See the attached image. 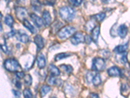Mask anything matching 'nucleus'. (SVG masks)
<instances>
[{
  "mask_svg": "<svg viewBox=\"0 0 130 98\" xmlns=\"http://www.w3.org/2000/svg\"><path fill=\"white\" fill-rule=\"evenodd\" d=\"M51 87L50 86H47V85H43L40 88V96L42 97H44L47 93L51 91Z\"/></svg>",
  "mask_w": 130,
  "mask_h": 98,
  "instance_id": "nucleus-22",
  "label": "nucleus"
},
{
  "mask_svg": "<svg viewBox=\"0 0 130 98\" xmlns=\"http://www.w3.org/2000/svg\"><path fill=\"white\" fill-rule=\"evenodd\" d=\"M89 97L90 98H99L98 94H96V93H90L89 94Z\"/></svg>",
  "mask_w": 130,
  "mask_h": 98,
  "instance_id": "nucleus-41",
  "label": "nucleus"
},
{
  "mask_svg": "<svg viewBox=\"0 0 130 98\" xmlns=\"http://www.w3.org/2000/svg\"><path fill=\"white\" fill-rule=\"evenodd\" d=\"M75 32V28L70 26H66L63 27L57 32V35L59 39H68L70 36H72Z\"/></svg>",
  "mask_w": 130,
  "mask_h": 98,
  "instance_id": "nucleus-3",
  "label": "nucleus"
},
{
  "mask_svg": "<svg viewBox=\"0 0 130 98\" xmlns=\"http://www.w3.org/2000/svg\"><path fill=\"white\" fill-rule=\"evenodd\" d=\"M55 3V0H44V4L47 5H51V6H52Z\"/></svg>",
  "mask_w": 130,
  "mask_h": 98,
  "instance_id": "nucleus-36",
  "label": "nucleus"
},
{
  "mask_svg": "<svg viewBox=\"0 0 130 98\" xmlns=\"http://www.w3.org/2000/svg\"><path fill=\"white\" fill-rule=\"evenodd\" d=\"M107 74L109 77H118L121 75V71L119 69V68L116 66H113V67H110L109 69H108Z\"/></svg>",
  "mask_w": 130,
  "mask_h": 98,
  "instance_id": "nucleus-10",
  "label": "nucleus"
},
{
  "mask_svg": "<svg viewBox=\"0 0 130 98\" xmlns=\"http://www.w3.org/2000/svg\"><path fill=\"white\" fill-rule=\"evenodd\" d=\"M48 71L50 76H52V77H58L60 75V73H61L59 68L53 64H50L49 65Z\"/></svg>",
  "mask_w": 130,
  "mask_h": 98,
  "instance_id": "nucleus-12",
  "label": "nucleus"
},
{
  "mask_svg": "<svg viewBox=\"0 0 130 98\" xmlns=\"http://www.w3.org/2000/svg\"><path fill=\"white\" fill-rule=\"evenodd\" d=\"M15 75H16V78L18 79H24V77H25V75L23 71H18L15 73Z\"/></svg>",
  "mask_w": 130,
  "mask_h": 98,
  "instance_id": "nucleus-34",
  "label": "nucleus"
},
{
  "mask_svg": "<svg viewBox=\"0 0 130 98\" xmlns=\"http://www.w3.org/2000/svg\"><path fill=\"white\" fill-rule=\"evenodd\" d=\"M3 66L8 71L10 72H18L19 71V70L22 69L21 65H20L19 62H18L16 59H7L5 60L4 63H3Z\"/></svg>",
  "mask_w": 130,
  "mask_h": 98,
  "instance_id": "nucleus-2",
  "label": "nucleus"
},
{
  "mask_svg": "<svg viewBox=\"0 0 130 98\" xmlns=\"http://www.w3.org/2000/svg\"><path fill=\"white\" fill-rule=\"evenodd\" d=\"M31 7L36 12H39L41 8V3L39 0H31Z\"/></svg>",
  "mask_w": 130,
  "mask_h": 98,
  "instance_id": "nucleus-19",
  "label": "nucleus"
},
{
  "mask_svg": "<svg viewBox=\"0 0 130 98\" xmlns=\"http://www.w3.org/2000/svg\"><path fill=\"white\" fill-rule=\"evenodd\" d=\"M16 37L17 40L23 43H27L29 41V37L28 35L23 30L18 31V32L16 33Z\"/></svg>",
  "mask_w": 130,
  "mask_h": 98,
  "instance_id": "nucleus-7",
  "label": "nucleus"
},
{
  "mask_svg": "<svg viewBox=\"0 0 130 98\" xmlns=\"http://www.w3.org/2000/svg\"><path fill=\"white\" fill-rule=\"evenodd\" d=\"M14 84L15 86H16V88H18V89H20V88H22V84H21V82L19 80H16L14 82Z\"/></svg>",
  "mask_w": 130,
  "mask_h": 98,
  "instance_id": "nucleus-40",
  "label": "nucleus"
},
{
  "mask_svg": "<svg viewBox=\"0 0 130 98\" xmlns=\"http://www.w3.org/2000/svg\"><path fill=\"white\" fill-rule=\"evenodd\" d=\"M62 26V24L61 22H59V20H57L55 22H53V24H52V30L53 32H56V31H59V30H61L60 28Z\"/></svg>",
  "mask_w": 130,
  "mask_h": 98,
  "instance_id": "nucleus-25",
  "label": "nucleus"
},
{
  "mask_svg": "<svg viewBox=\"0 0 130 98\" xmlns=\"http://www.w3.org/2000/svg\"><path fill=\"white\" fill-rule=\"evenodd\" d=\"M128 48V43H126L125 45H120L117 46V47L115 48L114 51L117 54H124L126 53Z\"/></svg>",
  "mask_w": 130,
  "mask_h": 98,
  "instance_id": "nucleus-17",
  "label": "nucleus"
},
{
  "mask_svg": "<svg viewBox=\"0 0 130 98\" xmlns=\"http://www.w3.org/2000/svg\"><path fill=\"white\" fill-rule=\"evenodd\" d=\"M12 94H13V95H14L15 97L19 98L20 97V92L19 91H16V90H12Z\"/></svg>",
  "mask_w": 130,
  "mask_h": 98,
  "instance_id": "nucleus-38",
  "label": "nucleus"
},
{
  "mask_svg": "<svg viewBox=\"0 0 130 98\" xmlns=\"http://www.w3.org/2000/svg\"><path fill=\"white\" fill-rule=\"evenodd\" d=\"M35 44L36 45L37 47V51H39L41 49L43 48V47L44 46V39H43L42 37L40 35H37L35 36L34 39H33Z\"/></svg>",
  "mask_w": 130,
  "mask_h": 98,
  "instance_id": "nucleus-9",
  "label": "nucleus"
},
{
  "mask_svg": "<svg viewBox=\"0 0 130 98\" xmlns=\"http://www.w3.org/2000/svg\"><path fill=\"white\" fill-rule=\"evenodd\" d=\"M105 62L102 58H95L92 60L91 69L94 71H101L105 69Z\"/></svg>",
  "mask_w": 130,
  "mask_h": 98,
  "instance_id": "nucleus-4",
  "label": "nucleus"
},
{
  "mask_svg": "<svg viewBox=\"0 0 130 98\" xmlns=\"http://www.w3.org/2000/svg\"><path fill=\"white\" fill-rule=\"evenodd\" d=\"M71 55V54H69L67 53H59L56 54L54 57V60L55 62L59 61V60H61L62 59H64L66 58H68Z\"/></svg>",
  "mask_w": 130,
  "mask_h": 98,
  "instance_id": "nucleus-26",
  "label": "nucleus"
},
{
  "mask_svg": "<svg viewBox=\"0 0 130 98\" xmlns=\"http://www.w3.org/2000/svg\"><path fill=\"white\" fill-rule=\"evenodd\" d=\"M15 15H16V18L23 22L24 20L27 19L26 18L28 14H27V11L25 8L18 7L15 8Z\"/></svg>",
  "mask_w": 130,
  "mask_h": 98,
  "instance_id": "nucleus-6",
  "label": "nucleus"
},
{
  "mask_svg": "<svg viewBox=\"0 0 130 98\" xmlns=\"http://www.w3.org/2000/svg\"><path fill=\"white\" fill-rule=\"evenodd\" d=\"M90 1H91V2H94L96 0H90Z\"/></svg>",
  "mask_w": 130,
  "mask_h": 98,
  "instance_id": "nucleus-44",
  "label": "nucleus"
},
{
  "mask_svg": "<svg viewBox=\"0 0 130 98\" xmlns=\"http://www.w3.org/2000/svg\"><path fill=\"white\" fill-rule=\"evenodd\" d=\"M23 94H24V98H33L32 97V92H31V90L29 88L24 89V92H23Z\"/></svg>",
  "mask_w": 130,
  "mask_h": 98,
  "instance_id": "nucleus-31",
  "label": "nucleus"
},
{
  "mask_svg": "<svg viewBox=\"0 0 130 98\" xmlns=\"http://www.w3.org/2000/svg\"><path fill=\"white\" fill-rule=\"evenodd\" d=\"M59 15L63 20L67 22H71L75 16V10L70 7H62L59 10Z\"/></svg>",
  "mask_w": 130,
  "mask_h": 98,
  "instance_id": "nucleus-1",
  "label": "nucleus"
},
{
  "mask_svg": "<svg viewBox=\"0 0 130 98\" xmlns=\"http://www.w3.org/2000/svg\"><path fill=\"white\" fill-rule=\"evenodd\" d=\"M68 2L71 5H72L73 6H79L81 4L83 0H67Z\"/></svg>",
  "mask_w": 130,
  "mask_h": 98,
  "instance_id": "nucleus-32",
  "label": "nucleus"
},
{
  "mask_svg": "<svg viewBox=\"0 0 130 98\" xmlns=\"http://www.w3.org/2000/svg\"><path fill=\"white\" fill-rule=\"evenodd\" d=\"M23 26H24V27H25V28H27V30H29V31H30V32L31 33H32V34H34V33H36V30L35 28L34 27L32 26V24H31V23L29 22L28 20L27 19L24 20V21H23Z\"/></svg>",
  "mask_w": 130,
  "mask_h": 98,
  "instance_id": "nucleus-20",
  "label": "nucleus"
},
{
  "mask_svg": "<svg viewBox=\"0 0 130 98\" xmlns=\"http://www.w3.org/2000/svg\"><path fill=\"white\" fill-rule=\"evenodd\" d=\"M70 42L72 43L73 45H77L79 43H84L85 41V37L83 35L82 33H74L71 37H70Z\"/></svg>",
  "mask_w": 130,
  "mask_h": 98,
  "instance_id": "nucleus-5",
  "label": "nucleus"
},
{
  "mask_svg": "<svg viewBox=\"0 0 130 98\" xmlns=\"http://www.w3.org/2000/svg\"><path fill=\"white\" fill-rule=\"evenodd\" d=\"M102 1V2L103 3H104V4H106V3H109V2L110 0H101Z\"/></svg>",
  "mask_w": 130,
  "mask_h": 98,
  "instance_id": "nucleus-42",
  "label": "nucleus"
},
{
  "mask_svg": "<svg viewBox=\"0 0 130 98\" xmlns=\"http://www.w3.org/2000/svg\"><path fill=\"white\" fill-rule=\"evenodd\" d=\"M106 15L104 13H101L96 14V15H93V16H91L92 20H96L98 22H101L102 21L104 20L105 19Z\"/></svg>",
  "mask_w": 130,
  "mask_h": 98,
  "instance_id": "nucleus-21",
  "label": "nucleus"
},
{
  "mask_svg": "<svg viewBox=\"0 0 130 98\" xmlns=\"http://www.w3.org/2000/svg\"><path fill=\"white\" fill-rule=\"evenodd\" d=\"M102 82V79H101L100 75L99 74H96L92 79V83L94 86H97L100 85Z\"/></svg>",
  "mask_w": 130,
  "mask_h": 98,
  "instance_id": "nucleus-29",
  "label": "nucleus"
},
{
  "mask_svg": "<svg viewBox=\"0 0 130 98\" xmlns=\"http://www.w3.org/2000/svg\"><path fill=\"white\" fill-rule=\"evenodd\" d=\"M24 82H25V84L27 86H31V84H32V77L31 76V75L27 74L26 75H25V77H24Z\"/></svg>",
  "mask_w": 130,
  "mask_h": 98,
  "instance_id": "nucleus-30",
  "label": "nucleus"
},
{
  "mask_svg": "<svg viewBox=\"0 0 130 98\" xmlns=\"http://www.w3.org/2000/svg\"><path fill=\"white\" fill-rule=\"evenodd\" d=\"M93 71H89L85 76V80L88 83H90L91 82H92V79H93L94 77L96 74H94Z\"/></svg>",
  "mask_w": 130,
  "mask_h": 98,
  "instance_id": "nucleus-28",
  "label": "nucleus"
},
{
  "mask_svg": "<svg viewBox=\"0 0 130 98\" xmlns=\"http://www.w3.org/2000/svg\"><path fill=\"white\" fill-rule=\"evenodd\" d=\"M117 31H118V35L120 36L121 38H124L127 35L128 28H127V27L125 24H122V25H120V26L118 27Z\"/></svg>",
  "mask_w": 130,
  "mask_h": 98,
  "instance_id": "nucleus-16",
  "label": "nucleus"
},
{
  "mask_svg": "<svg viewBox=\"0 0 130 98\" xmlns=\"http://www.w3.org/2000/svg\"><path fill=\"white\" fill-rule=\"evenodd\" d=\"M92 41V39L91 37H90V35H87L85 36V42L87 45H90V43H91Z\"/></svg>",
  "mask_w": 130,
  "mask_h": 98,
  "instance_id": "nucleus-37",
  "label": "nucleus"
},
{
  "mask_svg": "<svg viewBox=\"0 0 130 98\" xmlns=\"http://www.w3.org/2000/svg\"><path fill=\"white\" fill-rule=\"evenodd\" d=\"M4 22L8 26L12 27L14 24V20L12 16L10 15H7L4 18Z\"/></svg>",
  "mask_w": 130,
  "mask_h": 98,
  "instance_id": "nucleus-24",
  "label": "nucleus"
},
{
  "mask_svg": "<svg viewBox=\"0 0 130 98\" xmlns=\"http://www.w3.org/2000/svg\"><path fill=\"white\" fill-rule=\"evenodd\" d=\"M47 82L50 85H57L58 86H60L62 84V81L61 79H57L55 77H52L50 76L47 80Z\"/></svg>",
  "mask_w": 130,
  "mask_h": 98,
  "instance_id": "nucleus-15",
  "label": "nucleus"
},
{
  "mask_svg": "<svg viewBox=\"0 0 130 98\" xmlns=\"http://www.w3.org/2000/svg\"><path fill=\"white\" fill-rule=\"evenodd\" d=\"M29 17L31 18V20H32V22L35 24V25L37 27V28H41L42 26L44 24L43 22L42 18H40L38 15H37L35 13H31L29 15Z\"/></svg>",
  "mask_w": 130,
  "mask_h": 98,
  "instance_id": "nucleus-8",
  "label": "nucleus"
},
{
  "mask_svg": "<svg viewBox=\"0 0 130 98\" xmlns=\"http://www.w3.org/2000/svg\"><path fill=\"white\" fill-rule=\"evenodd\" d=\"M1 49L4 53H7L8 52V48L5 43V39H4V43L1 44Z\"/></svg>",
  "mask_w": 130,
  "mask_h": 98,
  "instance_id": "nucleus-33",
  "label": "nucleus"
},
{
  "mask_svg": "<svg viewBox=\"0 0 130 98\" xmlns=\"http://www.w3.org/2000/svg\"><path fill=\"white\" fill-rule=\"evenodd\" d=\"M14 35H16V33H15L14 30H11V31H10V32L7 33L5 35V37L7 39V38H10V37H13V36Z\"/></svg>",
  "mask_w": 130,
  "mask_h": 98,
  "instance_id": "nucleus-35",
  "label": "nucleus"
},
{
  "mask_svg": "<svg viewBox=\"0 0 130 98\" xmlns=\"http://www.w3.org/2000/svg\"><path fill=\"white\" fill-rule=\"evenodd\" d=\"M37 66L39 69H43L46 66V58L42 54H39L37 59Z\"/></svg>",
  "mask_w": 130,
  "mask_h": 98,
  "instance_id": "nucleus-14",
  "label": "nucleus"
},
{
  "mask_svg": "<svg viewBox=\"0 0 130 98\" xmlns=\"http://www.w3.org/2000/svg\"><path fill=\"white\" fill-rule=\"evenodd\" d=\"M42 20L44 24L46 26H48L51 24V21H52V18H51V15L50 13L47 10H44L42 13Z\"/></svg>",
  "mask_w": 130,
  "mask_h": 98,
  "instance_id": "nucleus-13",
  "label": "nucleus"
},
{
  "mask_svg": "<svg viewBox=\"0 0 130 98\" xmlns=\"http://www.w3.org/2000/svg\"><path fill=\"white\" fill-rule=\"evenodd\" d=\"M120 93L124 97H127L130 94V87L127 84H122L120 88Z\"/></svg>",
  "mask_w": 130,
  "mask_h": 98,
  "instance_id": "nucleus-18",
  "label": "nucleus"
},
{
  "mask_svg": "<svg viewBox=\"0 0 130 98\" xmlns=\"http://www.w3.org/2000/svg\"><path fill=\"white\" fill-rule=\"evenodd\" d=\"M121 62L122 63H124V64H126V63L127 62V56H126V53L123 54L122 56V58H121Z\"/></svg>",
  "mask_w": 130,
  "mask_h": 98,
  "instance_id": "nucleus-39",
  "label": "nucleus"
},
{
  "mask_svg": "<svg viewBox=\"0 0 130 98\" xmlns=\"http://www.w3.org/2000/svg\"><path fill=\"white\" fill-rule=\"evenodd\" d=\"M95 28V24L93 21L89 20L85 24V30L87 31H92V30H93Z\"/></svg>",
  "mask_w": 130,
  "mask_h": 98,
  "instance_id": "nucleus-27",
  "label": "nucleus"
},
{
  "mask_svg": "<svg viewBox=\"0 0 130 98\" xmlns=\"http://www.w3.org/2000/svg\"><path fill=\"white\" fill-rule=\"evenodd\" d=\"M100 32V26H95L94 28L91 31V38L95 43L97 44L98 40V37H99Z\"/></svg>",
  "mask_w": 130,
  "mask_h": 98,
  "instance_id": "nucleus-11",
  "label": "nucleus"
},
{
  "mask_svg": "<svg viewBox=\"0 0 130 98\" xmlns=\"http://www.w3.org/2000/svg\"><path fill=\"white\" fill-rule=\"evenodd\" d=\"M60 69L62 70L64 73L67 74H70L73 71V68L71 65H65V64H62L60 65Z\"/></svg>",
  "mask_w": 130,
  "mask_h": 98,
  "instance_id": "nucleus-23",
  "label": "nucleus"
},
{
  "mask_svg": "<svg viewBox=\"0 0 130 98\" xmlns=\"http://www.w3.org/2000/svg\"><path fill=\"white\" fill-rule=\"evenodd\" d=\"M1 31H2V24H1Z\"/></svg>",
  "mask_w": 130,
  "mask_h": 98,
  "instance_id": "nucleus-43",
  "label": "nucleus"
}]
</instances>
